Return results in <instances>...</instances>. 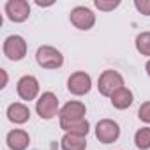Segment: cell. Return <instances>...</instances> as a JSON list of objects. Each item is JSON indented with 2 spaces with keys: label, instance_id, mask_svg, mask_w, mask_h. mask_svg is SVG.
<instances>
[{
  "label": "cell",
  "instance_id": "cell-1",
  "mask_svg": "<svg viewBox=\"0 0 150 150\" xmlns=\"http://www.w3.org/2000/svg\"><path fill=\"white\" fill-rule=\"evenodd\" d=\"M35 60L41 67L44 69H58L62 64H64V57L58 50L51 48V46H41L37 50V55H35Z\"/></svg>",
  "mask_w": 150,
  "mask_h": 150
},
{
  "label": "cell",
  "instance_id": "cell-2",
  "mask_svg": "<svg viewBox=\"0 0 150 150\" xmlns=\"http://www.w3.org/2000/svg\"><path fill=\"white\" fill-rule=\"evenodd\" d=\"M124 85V80L122 76L117 72V71H104L101 76H99V92L103 96H113L118 88H122Z\"/></svg>",
  "mask_w": 150,
  "mask_h": 150
},
{
  "label": "cell",
  "instance_id": "cell-3",
  "mask_svg": "<svg viewBox=\"0 0 150 150\" xmlns=\"http://www.w3.org/2000/svg\"><path fill=\"white\" fill-rule=\"evenodd\" d=\"M35 110H37V115L41 118H44V120L53 118L58 113V99H57V96L51 94V92H44L41 96V99L37 101Z\"/></svg>",
  "mask_w": 150,
  "mask_h": 150
},
{
  "label": "cell",
  "instance_id": "cell-4",
  "mask_svg": "<svg viewBox=\"0 0 150 150\" xmlns=\"http://www.w3.org/2000/svg\"><path fill=\"white\" fill-rule=\"evenodd\" d=\"M4 53L11 60H21L27 53V42L20 35H9L4 42Z\"/></svg>",
  "mask_w": 150,
  "mask_h": 150
},
{
  "label": "cell",
  "instance_id": "cell-5",
  "mask_svg": "<svg viewBox=\"0 0 150 150\" xmlns=\"http://www.w3.org/2000/svg\"><path fill=\"white\" fill-rule=\"evenodd\" d=\"M120 134V127L117 122L110 120V118H104L101 122H97V127H96V136L99 141L103 143H113Z\"/></svg>",
  "mask_w": 150,
  "mask_h": 150
},
{
  "label": "cell",
  "instance_id": "cell-6",
  "mask_svg": "<svg viewBox=\"0 0 150 150\" xmlns=\"http://www.w3.org/2000/svg\"><path fill=\"white\" fill-rule=\"evenodd\" d=\"M92 87V80L87 72H74L67 81V88L74 96H85Z\"/></svg>",
  "mask_w": 150,
  "mask_h": 150
},
{
  "label": "cell",
  "instance_id": "cell-7",
  "mask_svg": "<svg viewBox=\"0 0 150 150\" xmlns=\"http://www.w3.org/2000/svg\"><path fill=\"white\" fill-rule=\"evenodd\" d=\"M71 21L80 30H90L94 27V23H96V16L87 7H74L71 11Z\"/></svg>",
  "mask_w": 150,
  "mask_h": 150
},
{
  "label": "cell",
  "instance_id": "cell-8",
  "mask_svg": "<svg viewBox=\"0 0 150 150\" xmlns=\"http://www.w3.org/2000/svg\"><path fill=\"white\" fill-rule=\"evenodd\" d=\"M6 13L9 16L11 21H25L30 14V6L28 2H25V0H9V2L6 4Z\"/></svg>",
  "mask_w": 150,
  "mask_h": 150
},
{
  "label": "cell",
  "instance_id": "cell-9",
  "mask_svg": "<svg viewBox=\"0 0 150 150\" xmlns=\"http://www.w3.org/2000/svg\"><path fill=\"white\" fill-rule=\"evenodd\" d=\"M37 92H39V83L34 76H23L18 81V94L21 99L32 101V99H35Z\"/></svg>",
  "mask_w": 150,
  "mask_h": 150
},
{
  "label": "cell",
  "instance_id": "cell-10",
  "mask_svg": "<svg viewBox=\"0 0 150 150\" xmlns=\"http://www.w3.org/2000/svg\"><path fill=\"white\" fill-rule=\"evenodd\" d=\"M85 104L80 101H71L60 110V120H81L85 117Z\"/></svg>",
  "mask_w": 150,
  "mask_h": 150
},
{
  "label": "cell",
  "instance_id": "cell-11",
  "mask_svg": "<svg viewBox=\"0 0 150 150\" xmlns=\"http://www.w3.org/2000/svg\"><path fill=\"white\" fill-rule=\"evenodd\" d=\"M60 127L67 134H76V136H87L88 132V122L85 118L81 120H60Z\"/></svg>",
  "mask_w": 150,
  "mask_h": 150
},
{
  "label": "cell",
  "instance_id": "cell-12",
  "mask_svg": "<svg viewBox=\"0 0 150 150\" xmlns=\"http://www.w3.org/2000/svg\"><path fill=\"white\" fill-rule=\"evenodd\" d=\"M30 143V138L25 131L21 129H14L7 134V145L11 150H25Z\"/></svg>",
  "mask_w": 150,
  "mask_h": 150
},
{
  "label": "cell",
  "instance_id": "cell-13",
  "mask_svg": "<svg viewBox=\"0 0 150 150\" xmlns=\"http://www.w3.org/2000/svg\"><path fill=\"white\" fill-rule=\"evenodd\" d=\"M7 118L14 124H25L30 118V110L21 103H14L7 108Z\"/></svg>",
  "mask_w": 150,
  "mask_h": 150
},
{
  "label": "cell",
  "instance_id": "cell-14",
  "mask_svg": "<svg viewBox=\"0 0 150 150\" xmlns=\"http://www.w3.org/2000/svg\"><path fill=\"white\" fill-rule=\"evenodd\" d=\"M111 104H113L115 108H118V110L129 108V106L132 104V92H131L129 88H125V87L118 88V90L111 96Z\"/></svg>",
  "mask_w": 150,
  "mask_h": 150
},
{
  "label": "cell",
  "instance_id": "cell-15",
  "mask_svg": "<svg viewBox=\"0 0 150 150\" xmlns=\"http://www.w3.org/2000/svg\"><path fill=\"white\" fill-rule=\"evenodd\" d=\"M85 148H87V141L83 136L65 134L62 138V150H85Z\"/></svg>",
  "mask_w": 150,
  "mask_h": 150
},
{
  "label": "cell",
  "instance_id": "cell-16",
  "mask_svg": "<svg viewBox=\"0 0 150 150\" xmlns=\"http://www.w3.org/2000/svg\"><path fill=\"white\" fill-rule=\"evenodd\" d=\"M134 141H136V146L141 148V150L150 148V127H143V129L136 131Z\"/></svg>",
  "mask_w": 150,
  "mask_h": 150
},
{
  "label": "cell",
  "instance_id": "cell-17",
  "mask_svg": "<svg viewBox=\"0 0 150 150\" xmlns=\"http://www.w3.org/2000/svg\"><path fill=\"white\" fill-rule=\"evenodd\" d=\"M136 48L141 55L150 57V32H143L136 37Z\"/></svg>",
  "mask_w": 150,
  "mask_h": 150
},
{
  "label": "cell",
  "instance_id": "cell-18",
  "mask_svg": "<svg viewBox=\"0 0 150 150\" xmlns=\"http://www.w3.org/2000/svg\"><path fill=\"white\" fill-rule=\"evenodd\" d=\"M138 117H139V120L150 124V101H146V103H143V104L139 106V110H138Z\"/></svg>",
  "mask_w": 150,
  "mask_h": 150
},
{
  "label": "cell",
  "instance_id": "cell-19",
  "mask_svg": "<svg viewBox=\"0 0 150 150\" xmlns=\"http://www.w3.org/2000/svg\"><path fill=\"white\" fill-rule=\"evenodd\" d=\"M118 6H120L118 0H115V2H103V0H96V7L101 9V11H111V9H115Z\"/></svg>",
  "mask_w": 150,
  "mask_h": 150
},
{
  "label": "cell",
  "instance_id": "cell-20",
  "mask_svg": "<svg viewBox=\"0 0 150 150\" xmlns=\"http://www.w3.org/2000/svg\"><path fill=\"white\" fill-rule=\"evenodd\" d=\"M134 6L138 11H141V14L150 16V0H141V2L138 0V2H134Z\"/></svg>",
  "mask_w": 150,
  "mask_h": 150
},
{
  "label": "cell",
  "instance_id": "cell-21",
  "mask_svg": "<svg viewBox=\"0 0 150 150\" xmlns=\"http://www.w3.org/2000/svg\"><path fill=\"white\" fill-rule=\"evenodd\" d=\"M146 72H148V76H150V60H148V64H146Z\"/></svg>",
  "mask_w": 150,
  "mask_h": 150
}]
</instances>
